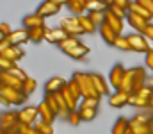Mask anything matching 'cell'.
<instances>
[{
	"mask_svg": "<svg viewBox=\"0 0 153 134\" xmlns=\"http://www.w3.org/2000/svg\"><path fill=\"white\" fill-rule=\"evenodd\" d=\"M66 120H70V124H71L73 127H76V125L82 122V115H80V111H78V109H75V111H71V113H70V116H68Z\"/></svg>",
	"mask_w": 153,
	"mask_h": 134,
	"instance_id": "38",
	"label": "cell"
},
{
	"mask_svg": "<svg viewBox=\"0 0 153 134\" xmlns=\"http://www.w3.org/2000/svg\"><path fill=\"white\" fill-rule=\"evenodd\" d=\"M68 88L73 91V95H75L76 98H80V100H82V89H80V86H78V82H76L75 79L68 81Z\"/></svg>",
	"mask_w": 153,
	"mask_h": 134,
	"instance_id": "39",
	"label": "cell"
},
{
	"mask_svg": "<svg viewBox=\"0 0 153 134\" xmlns=\"http://www.w3.org/2000/svg\"><path fill=\"white\" fill-rule=\"evenodd\" d=\"M135 2H137V4H141L143 7H146V9L153 14V0H135Z\"/></svg>",
	"mask_w": 153,
	"mask_h": 134,
	"instance_id": "45",
	"label": "cell"
},
{
	"mask_svg": "<svg viewBox=\"0 0 153 134\" xmlns=\"http://www.w3.org/2000/svg\"><path fill=\"white\" fill-rule=\"evenodd\" d=\"M128 13H135V14H141V16H144V18H146V20H150V22L153 20V14H152V13H150L146 7H143L141 4H137L135 0L132 2V5H130V11H128Z\"/></svg>",
	"mask_w": 153,
	"mask_h": 134,
	"instance_id": "28",
	"label": "cell"
},
{
	"mask_svg": "<svg viewBox=\"0 0 153 134\" xmlns=\"http://www.w3.org/2000/svg\"><path fill=\"white\" fill-rule=\"evenodd\" d=\"M38 27H45V18L39 16L38 13L27 14V16L23 18V29L32 31V29H38Z\"/></svg>",
	"mask_w": 153,
	"mask_h": 134,
	"instance_id": "14",
	"label": "cell"
},
{
	"mask_svg": "<svg viewBox=\"0 0 153 134\" xmlns=\"http://www.w3.org/2000/svg\"><path fill=\"white\" fill-rule=\"evenodd\" d=\"M87 16L94 22V25H102L103 22H105V13H98V11H91V13H87Z\"/></svg>",
	"mask_w": 153,
	"mask_h": 134,
	"instance_id": "36",
	"label": "cell"
},
{
	"mask_svg": "<svg viewBox=\"0 0 153 134\" xmlns=\"http://www.w3.org/2000/svg\"><path fill=\"white\" fill-rule=\"evenodd\" d=\"M0 100H2V104H7V106H20L27 100V95L22 89L0 86Z\"/></svg>",
	"mask_w": 153,
	"mask_h": 134,
	"instance_id": "4",
	"label": "cell"
},
{
	"mask_svg": "<svg viewBox=\"0 0 153 134\" xmlns=\"http://www.w3.org/2000/svg\"><path fill=\"white\" fill-rule=\"evenodd\" d=\"M114 48H119V50H130V43H128V36H123V34H119L117 38H116L114 45H112Z\"/></svg>",
	"mask_w": 153,
	"mask_h": 134,
	"instance_id": "34",
	"label": "cell"
},
{
	"mask_svg": "<svg viewBox=\"0 0 153 134\" xmlns=\"http://www.w3.org/2000/svg\"><path fill=\"white\" fill-rule=\"evenodd\" d=\"M109 9L114 13L116 16H119L121 20H126V16H128V11H125V9H121V7H117V5H111Z\"/></svg>",
	"mask_w": 153,
	"mask_h": 134,
	"instance_id": "42",
	"label": "cell"
},
{
	"mask_svg": "<svg viewBox=\"0 0 153 134\" xmlns=\"http://www.w3.org/2000/svg\"><path fill=\"white\" fill-rule=\"evenodd\" d=\"M66 38H70L61 27L59 29H48L46 27V31H45V41H48V43H53V45H61Z\"/></svg>",
	"mask_w": 153,
	"mask_h": 134,
	"instance_id": "12",
	"label": "cell"
},
{
	"mask_svg": "<svg viewBox=\"0 0 153 134\" xmlns=\"http://www.w3.org/2000/svg\"><path fill=\"white\" fill-rule=\"evenodd\" d=\"M36 88H38V82H36V79H32V77H27L25 81H23V88H22V91L29 97L32 91H36Z\"/></svg>",
	"mask_w": 153,
	"mask_h": 134,
	"instance_id": "32",
	"label": "cell"
},
{
	"mask_svg": "<svg viewBox=\"0 0 153 134\" xmlns=\"http://www.w3.org/2000/svg\"><path fill=\"white\" fill-rule=\"evenodd\" d=\"M91 79H93V84H94L96 91H98L102 97L111 93V91H109V86H107V81H105L102 75H98V73H91Z\"/></svg>",
	"mask_w": 153,
	"mask_h": 134,
	"instance_id": "24",
	"label": "cell"
},
{
	"mask_svg": "<svg viewBox=\"0 0 153 134\" xmlns=\"http://www.w3.org/2000/svg\"><path fill=\"white\" fill-rule=\"evenodd\" d=\"M152 115H135L132 120H130V131L135 134H152L150 133V127H148V120H150Z\"/></svg>",
	"mask_w": 153,
	"mask_h": 134,
	"instance_id": "6",
	"label": "cell"
},
{
	"mask_svg": "<svg viewBox=\"0 0 153 134\" xmlns=\"http://www.w3.org/2000/svg\"><path fill=\"white\" fill-rule=\"evenodd\" d=\"M126 134H135V133H132V131H130V129H128V133H126Z\"/></svg>",
	"mask_w": 153,
	"mask_h": 134,
	"instance_id": "53",
	"label": "cell"
},
{
	"mask_svg": "<svg viewBox=\"0 0 153 134\" xmlns=\"http://www.w3.org/2000/svg\"><path fill=\"white\" fill-rule=\"evenodd\" d=\"M9 73H13V75H14V77H18L20 81H25V79L29 77V75H27V73H25V72H23V70H22V68L18 66V64H16V66H14L13 70H9Z\"/></svg>",
	"mask_w": 153,
	"mask_h": 134,
	"instance_id": "41",
	"label": "cell"
},
{
	"mask_svg": "<svg viewBox=\"0 0 153 134\" xmlns=\"http://www.w3.org/2000/svg\"><path fill=\"white\" fill-rule=\"evenodd\" d=\"M25 55V52L22 50V46H11V48H7L5 52H0V57H5V59H11V61H14V63H18L22 57Z\"/></svg>",
	"mask_w": 153,
	"mask_h": 134,
	"instance_id": "23",
	"label": "cell"
},
{
	"mask_svg": "<svg viewBox=\"0 0 153 134\" xmlns=\"http://www.w3.org/2000/svg\"><path fill=\"white\" fill-rule=\"evenodd\" d=\"M105 2H107V4H109V7H111V5H112V4H114L116 0H105Z\"/></svg>",
	"mask_w": 153,
	"mask_h": 134,
	"instance_id": "51",
	"label": "cell"
},
{
	"mask_svg": "<svg viewBox=\"0 0 153 134\" xmlns=\"http://www.w3.org/2000/svg\"><path fill=\"white\" fill-rule=\"evenodd\" d=\"M112 5H117V7H121V9H125V11H130V5H132V0H116Z\"/></svg>",
	"mask_w": 153,
	"mask_h": 134,
	"instance_id": "44",
	"label": "cell"
},
{
	"mask_svg": "<svg viewBox=\"0 0 153 134\" xmlns=\"http://www.w3.org/2000/svg\"><path fill=\"white\" fill-rule=\"evenodd\" d=\"M61 29H62L68 36H71V38H78L80 34H85L84 29L80 27L78 16H70V18L61 20Z\"/></svg>",
	"mask_w": 153,
	"mask_h": 134,
	"instance_id": "5",
	"label": "cell"
},
{
	"mask_svg": "<svg viewBox=\"0 0 153 134\" xmlns=\"http://www.w3.org/2000/svg\"><path fill=\"white\" fill-rule=\"evenodd\" d=\"M128 129H130V120H126V118H117L116 124H114V127H112V134H126Z\"/></svg>",
	"mask_w": 153,
	"mask_h": 134,
	"instance_id": "27",
	"label": "cell"
},
{
	"mask_svg": "<svg viewBox=\"0 0 153 134\" xmlns=\"http://www.w3.org/2000/svg\"><path fill=\"white\" fill-rule=\"evenodd\" d=\"M128 43H130V50H134V52H143V54H146V52L152 50L148 40H146V36H144V34H139V32L128 34Z\"/></svg>",
	"mask_w": 153,
	"mask_h": 134,
	"instance_id": "7",
	"label": "cell"
},
{
	"mask_svg": "<svg viewBox=\"0 0 153 134\" xmlns=\"http://www.w3.org/2000/svg\"><path fill=\"white\" fill-rule=\"evenodd\" d=\"M0 134H5V133H2V131H0Z\"/></svg>",
	"mask_w": 153,
	"mask_h": 134,
	"instance_id": "54",
	"label": "cell"
},
{
	"mask_svg": "<svg viewBox=\"0 0 153 134\" xmlns=\"http://www.w3.org/2000/svg\"><path fill=\"white\" fill-rule=\"evenodd\" d=\"M11 34H13L11 27H9L5 22H2V23H0V38H9Z\"/></svg>",
	"mask_w": 153,
	"mask_h": 134,
	"instance_id": "43",
	"label": "cell"
},
{
	"mask_svg": "<svg viewBox=\"0 0 153 134\" xmlns=\"http://www.w3.org/2000/svg\"><path fill=\"white\" fill-rule=\"evenodd\" d=\"M150 107H153V95H152V98H150Z\"/></svg>",
	"mask_w": 153,
	"mask_h": 134,
	"instance_id": "52",
	"label": "cell"
},
{
	"mask_svg": "<svg viewBox=\"0 0 153 134\" xmlns=\"http://www.w3.org/2000/svg\"><path fill=\"white\" fill-rule=\"evenodd\" d=\"M98 29H100V34H102L103 41H105L107 45H111V46H112V45H114V41H116V38H117L119 34L116 32V31L111 27V25H109V23H107V22H103Z\"/></svg>",
	"mask_w": 153,
	"mask_h": 134,
	"instance_id": "18",
	"label": "cell"
},
{
	"mask_svg": "<svg viewBox=\"0 0 153 134\" xmlns=\"http://www.w3.org/2000/svg\"><path fill=\"white\" fill-rule=\"evenodd\" d=\"M0 131L5 134H20V113H16V111L2 113Z\"/></svg>",
	"mask_w": 153,
	"mask_h": 134,
	"instance_id": "3",
	"label": "cell"
},
{
	"mask_svg": "<svg viewBox=\"0 0 153 134\" xmlns=\"http://www.w3.org/2000/svg\"><path fill=\"white\" fill-rule=\"evenodd\" d=\"M66 86H68V81H64L62 77H52L45 84V91L46 93H61Z\"/></svg>",
	"mask_w": 153,
	"mask_h": 134,
	"instance_id": "16",
	"label": "cell"
},
{
	"mask_svg": "<svg viewBox=\"0 0 153 134\" xmlns=\"http://www.w3.org/2000/svg\"><path fill=\"white\" fill-rule=\"evenodd\" d=\"M68 9H70L71 14L82 16L87 11V0H70L68 2Z\"/></svg>",
	"mask_w": 153,
	"mask_h": 134,
	"instance_id": "22",
	"label": "cell"
},
{
	"mask_svg": "<svg viewBox=\"0 0 153 134\" xmlns=\"http://www.w3.org/2000/svg\"><path fill=\"white\" fill-rule=\"evenodd\" d=\"M126 20H128V25H130L132 29H135V32H139V34H144V31H146V29H148V25L152 23V22H150V20H146L144 16L135 14V13H128Z\"/></svg>",
	"mask_w": 153,
	"mask_h": 134,
	"instance_id": "9",
	"label": "cell"
},
{
	"mask_svg": "<svg viewBox=\"0 0 153 134\" xmlns=\"http://www.w3.org/2000/svg\"><path fill=\"white\" fill-rule=\"evenodd\" d=\"M38 109H39V118H41L43 122H46V124H50V125H52V124H53V120L57 118L55 111H53V109L45 102V100L38 106Z\"/></svg>",
	"mask_w": 153,
	"mask_h": 134,
	"instance_id": "17",
	"label": "cell"
},
{
	"mask_svg": "<svg viewBox=\"0 0 153 134\" xmlns=\"http://www.w3.org/2000/svg\"><path fill=\"white\" fill-rule=\"evenodd\" d=\"M128 106H134V107H150V100H146V98H143V97L132 93V95H130Z\"/></svg>",
	"mask_w": 153,
	"mask_h": 134,
	"instance_id": "30",
	"label": "cell"
},
{
	"mask_svg": "<svg viewBox=\"0 0 153 134\" xmlns=\"http://www.w3.org/2000/svg\"><path fill=\"white\" fill-rule=\"evenodd\" d=\"M148 127H150V133L153 134V115L150 116V120H148Z\"/></svg>",
	"mask_w": 153,
	"mask_h": 134,
	"instance_id": "49",
	"label": "cell"
},
{
	"mask_svg": "<svg viewBox=\"0 0 153 134\" xmlns=\"http://www.w3.org/2000/svg\"><path fill=\"white\" fill-rule=\"evenodd\" d=\"M14 66H16L14 61L5 59V57H0V68H2V72H9V70H13Z\"/></svg>",
	"mask_w": 153,
	"mask_h": 134,
	"instance_id": "40",
	"label": "cell"
},
{
	"mask_svg": "<svg viewBox=\"0 0 153 134\" xmlns=\"http://www.w3.org/2000/svg\"><path fill=\"white\" fill-rule=\"evenodd\" d=\"M146 66L153 72V48L150 52H146Z\"/></svg>",
	"mask_w": 153,
	"mask_h": 134,
	"instance_id": "46",
	"label": "cell"
},
{
	"mask_svg": "<svg viewBox=\"0 0 153 134\" xmlns=\"http://www.w3.org/2000/svg\"><path fill=\"white\" fill-rule=\"evenodd\" d=\"M78 111H80V115H82V120H85V122L94 120V116H96V113H98V109H94V107H78Z\"/></svg>",
	"mask_w": 153,
	"mask_h": 134,
	"instance_id": "33",
	"label": "cell"
},
{
	"mask_svg": "<svg viewBox=\"0 0 153 134\" xmlns=\"http://www.w3.org/2000/svg\"><path fill=\"white\" fill-rule=\"evenodd\" d=\"M45 31H46V27H38V29L29 31L30 41H32V43H41V41H45Z\"/></svg>",
	"mask_w": 153,
	"mask_h": 134,
	"instance_id": "29",
	"label": "cell"
},
{
	"mask_svg": "<svg viewBox=\"0 0 153 134\" xmlns=\"http://www.w3.org/2000/svg\"><path fill=\"white\" fill-rule=\"evenodd\" d=\"M98 104H100V100H98V98L84 97V98L80 100V106H78V107H94V109H98Z\"/></svg>",
	"mask_w": 153,
	"mask_h": 134,
	"instance_id": "35",
	"label": "cell"
},
{
	"mask_svg": "<svg viewBox=\"0 0 153 134\" xmlns=\"http://www.w3.org/2000/svg\"><path fill=\"white\" fill-rule=\"evenodd\" d=\"M78 22H80V27L84 29V32L85 34H91V32H94L96 31V27L98 25H94V22L87 16V14H82V16H78Z\"/></svg>",
	"mask_w": 153,
	"mask_h": 134,
	"instance_id": "26",
	"label": "cell"
},
{
	"mask_svg": "<svg viewBox=\"0 0 153 134\" xmlns=\"http://www.w3.org/2000/svg\"><path fill=\"white\" fill-rule=\"evenodd\" d=\"M144 36H146V38H148V40L153 43V23H150V25H148V29L144 31Z\"/></svg>",
	"mask_w": 153,
	"mask_h": 134,
	"instance_id": "47",
	"label": "cell"
},
{
	"mask_svg": "<svg viewBox=\"0 0 153 134\" xmlns=\"http://www.w3.org/2000/svg\"><path fill=\"white\" fill-rule=\"evenodd\" d=\"M64 54H66V55H70L71 59H76V61H84V59L89 55V48H87V46H85L84 43H78V45H75L73 48L66 50Z\"/></svg>",
	"mask_w": 153,
	"mask_h": 134,
	"instance_id": "19",
	"label": "cell"
},
{
	"mask_svg": "<svg viewBox=\"0 0 153 134\" xmlns=\"http://www.w3.org/2000/svg\"><path fill=\"white\" fill-rule=\"evenodd\" d=\"M9 41L14 46H22L23 43L30 41V36H29V31L27 29H18V31H13V34L9 36Z\"/></svg>",
	"mask_w": 153,
	"mask_h": 134,
	"instance_id": "20",
	"label": "cell"
},
{
	"mask_svg": "<svg viewBox=\"0 0 153 134\" xmlns=\"http://www.w3.org/2000/svg\"><path fill=\"white\" fill-rule=\"evenodd\" d=\"M34 127H36V131H39L41 134H53V127H52L50 124L43 122L41 118H38V120L34 122Z\"/></svg>",
	"mask_w": 153,
	"mask_h": 134,
	"instance_id": "31",
	"label": "cell"
},
{
	"mask_svg": "<svg viewBox=\"0 0 153 134\" xmlns=\"http://www.w3.org/2000/svg\"><path fill=\"white\" fill-rule=\"evenodd\" d=\"M52 2H55V4H59V5L62 7V5H68V2H70V0H52Z\"/></svg>",
	"mask_w": 153,
	"mask_h": 134,
	"instance_id": "48",
	"label": "cell"
},
{
	"mask_svg": "<svg viewBox=\"0 0 153 134\" xmlns=\"http://www.w3.org/2000/svg\"><path fill=\"white\" fill-rule=\"evenodd\" d=\"M0 86H9V88L22 89L23 88V81H20L18 77H14L9 72H2L0 73Z\"/></svg>",
	"mask_w": 153,
	"mask_h": 134,
	"instance_id": "15",
	"label": "cell"
},
{
	"mask_svg": "<svg viewBox=\"0 0 153 134\" xmlns=\"http://www.w3.org/2000/svg\"><path fill=\"white\" fill-rule=\"evenodd\" d=\"M91 11L107 13L109 11V4L105 0H87V13H91Z\"/></svg>",
	"mask_w": 153,
	"mask_h": 134,
	"instance_id": "25",
	"label": "cell"
},
{
	"mask_svg": "<svg viewBox=\"0 0 153 134\" xmlns=\"http://www.w3.org/2000/svg\"><path fill=\"white\" fill-rule=\"evenodd\" d=\"M148 86H150V88L153 89V79H150V81H148Z\"/></svg>",
	"mask_w": 153,
	"mask_h": 134,
	"instance_id": "50",
	"label": "cell"
},
{
	"mask_svg": "<svg viewBox=\"0 0 153 134\" xmlns=\"http://www.w3.org/2000/svg\"><path fill=\"white\" fill-rule=\"evenodd\" d=\"M20 113V122L22 124H29V125H34V122L39 118V109L38 106L34 107V106H27V107H23L22 111H18Z\"/></svg>",
	"mask_w": 153,
	"mask_h": 134,
	"instance_id": "11",
	"label": "cell"
},
{
	"mask_svg": "<svg viewBox=\"0 0 153 134\" xmlns=\"http://www.w3.org/2000/svg\"><path fill=\"white\" fill-rule=\"evenodd\" d=\"M125 73H126V68H125L123 64H114V66H112V70H111V73H109V84H111L116 91L121 89V86H123Z\"/></svg>",
	"mask_w": 153,
	"mask_h": 134,
	"instance_id": "8",
	"label": "cell"
},
{
	"mask_svg": "<svg viewBox=\"0 0 153 134\" xmlns=\"http://www.w3.org/2000/svg\"><path fill=\"white\" fill-rule=\"evenodd\" d=\"M59 11H61V5L55 4V2H52V0H45L43 4H39V7L36 9V13H38L39 16H43V18L55 16V14H59Z\"/></svg>",
	"mask_w": 153,
	"mask_h": 134,
	"instance_id": "10",
	"label": "cell"
},
{
	"mask_svg": "<svg viewBox=\"0 0 153 134\" xmlns=\"http://www.w3.org/2000/svg\"><path fill=\"white\" fill-rule=\"evenodd\" d=\"M73 79L78 82V86L82 89V98L84 97H93V98H102V95L96 91L94 84H93V79H91V73H84V72H75L73 73Z\"/></svg>",
	"mask_w": 153,
	"mask_h": 134,
	"instance_id": "2",
	"label": "cell"
},
{
	"mask_svg": "<svg viewBox=\"0 0 153 134\" xmlns=\"http://www.w3.org/2000/svg\"><path fill=\"white\" fill-rule=\"evenodd\" d=\"M105 22H107V23H109V25L114 29L117 34H123V20H121L119 16H116L111 9L105 13Z\"/></svg>",
	"mask_w": 153,
	"mask_h": 134,
	"instance_id": "21",
	"label": "cell"
},
{
	"mask_svg": "<svg viewBox=\"0 0 153 134\" xmlns=\"http://www.w3.org/2000/svg\"><path fill=\"white\" fill-rule=\"evenodd\" d=\"M130 102V93L125 91V89H117L114 91L111 97H109V104L112 107H123V106H128Z\"/></svg>",
	"mask_w": 153,
	"mask_h": 134,
	"instance_id": "13",
	"label": "cell"
},
{
	"mask_svg": "<svg viewBox=\"0 0 153 134\" xmlns=\"http://www.w3.org/2000/svg\"><path fill=\"white\" fill-rule=\"evenodd\" d=\"M146 84H148L146 70L137 66V68H130V70H126L121 89H125V91H128V93L132 95V93H137L141 88H144Z\"/></svg>",
	"mask_w": 153,
	"mask_h": 134,
	"instance_id": "1",
	"label": "cell"
},
{
	"mask_svg": "<svg viewBox=\"0 0 153 134\" xmlns=\"http://www.w3.org/2000/svg\"><path fill=\"white\" fill-rule=\"evenodd\" d=\"M78 43H80V41H78V38H71V36H70V38H66L62 43L59 45V48H61L62 52H66V50L73 48V46H75V45H78Z\"/></svg>",
	"mask_w": 153,
	"mask_h": 134,
	"instance_id": "37",
	"label": "cell"
}]
</instances>
